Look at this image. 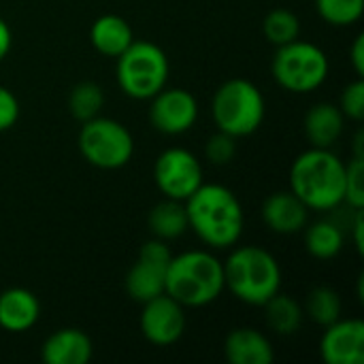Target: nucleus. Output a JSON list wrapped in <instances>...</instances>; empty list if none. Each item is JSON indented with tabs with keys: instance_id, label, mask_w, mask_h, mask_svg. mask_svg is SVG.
I'll use <instances>...</instances> for the list:
<instances>
[{
	"instance_id": "7ed1b4c3",
	"label": "nucleus",
	"mask_w": 364,
	"mask_h": 364,
	"mask_svg": "<svg viewBox=\"0 0 364 364\" xmlns=\"http://www.w3.org/2000/svg\"><path fill=\"white\" fill-rule=\"evenodd\" d=\"M164 292L183 307H205L224 292V264L205 250L173 256Z\"/></svg>"
},
{
	"instance_id": "2eb2a0df",
	"label": "nucleus",
	"mask_w": 364,
	"mask_h": 364,
	"mask_svg": "<svg viewBox=\"0 0 364 364\" xmlns=\"http://www.w3.org/2000/svg\"><path fill=\"white\" fill-rule=\"evenodd\" d=\"M92 354V339L79 328H62L49 335L41 350V356L47 364H87Z\"/></svg>"
},
{
	"instance_id": "dca6fc26",
	"label": "nucleus",
	"mask_w": 364,
	"mask_h": 364,
	"mask_svg": "<svg viewBox=\"0 0 364 364\" xmlns=\"http://www.w3.org/2000/svg\"><path fill=\"white\" fill-rule=\"evenodd\" d=\"M41 318L38 299L26 288H11L0 294V326L9 333H26Z\"/></svg>"
},
{
	"instance_id": "473e14b6",
	"label": "nucleus",
	"mask_w": 364,
	"mask_h": 364,
	"mask_svg": "<svg viewBox=\"0 0 364 364\" xmlns=\"http://www.w3.org/2000/svg\"><path fill=\"white\" fill-rule=\"evenodd\" d=\"M11 45H13V34H11V28L9 23L0 17V62L9 55L11 51Z\"/></svg>"
},
{
	"instance_id": "aec40b11",
	"label": "nucleus",
	"mask_w": 364,
	"mask_h": 364,
	"mask_svg": "<svg viewBox=\"0 0 364 364\" xmlns=\"http://www.w3.org/2000/svg\"><path fill=\"white\" fill-rule=\"evenodd\" d=\"M147 224H149V230H151L154 239H160V241L179 239L190 228L183 200L164 198L162 203L154 205L151 211H149Z\"/></svg>"
},
{
	"instance_id": "9d476101",
	"label": "nucleus",
	"mask_w": 364,
	"mask_h": 364,
	"mask_svg": "<svg viewBox=\"0 0 364 364\" xmlns=\"http://www.w3.org/2000/svg\"><path fill=\"white\" fill-rule=\"evenodd\" d=\"M171 258H173L171 250L160 239H151L145 245H141L139 256L126 275L128 296L143 305L145 301L162 294Z\"/></svg>"
},
{
	"instance_id": "a211bd4d",
	"label": "nucleus",
	"mask_w": 364,
	"mask_h": 364,
	"mask_svg": "<svg viewBox=\"0 0 364 364\" xmlns=\"http://www.w3.org/2000/svg\"><path fill=\"white\" fill-rule=\"evenodd\" d=\"M346 115L333 102H318L305 115V136L311 147L331 149L343 132Z\"/></svg>"
},
{
	"instance_id": "7c9ffc66",
	"label": "nucleus",
	"mask_w": 364,
	"mask_h": 364,
	"mask_svg": "<svg viewBox=\"0 0 364 364\" xmlns=\"http://www.w3.org/2000/svg\"><path fill=\"white\" fill-rule=\"evenodd\" d=\"M350 58H352V66L356 77H364V34H358L354 38V45L350 49Z\"/></svg>"
},
{
	"instance_id": "a878e982",
	"label": "nucleus",
	"mask_w": 364,
	"mask_h": 364,
	"mask_svg": "<svg viewBox=\"0 0 364 364\" xmlns=\"http://www.w3.org/2000/svg\"><path fill=\"white\" fill-rule=\"evenodd\" d=\"M318 15L337 28L356 23L364 13V0H316Z\"/></svg>"
},
{
	"instance_id": "f257e3e1",
	"label": "nucleus",
	"mask_w": 364,
	"mask_h": 364,
	"mask_svg": "<svg viewBox=\"0 0 364 364\" xmlns=\"http://www.w3.org/2000/svg\"><path fill=\"white\" fill-rule=\"evenodd\" d=\"M183 203L188 224L205 245L226 250L241 239L245 213L230 188L220 183H200Z\"/></svg>"
},
{
	"instance_id": "5701e85b",
	"label": "nucleus",
	"mask_w": 364,
	"mask_h": 364,
	"mask_svg": "<svg viewBox=\"0 0 364 364\" xmlns=\"http://www.w3.org/2000/svg\"><path fill=\"white\" fill-rule=\"evenodd\" d=\"M102 107H105V92L94 81H81L68 94V111L81 124L100 115Z\"/></svg>"
},
{
	"instance_id": "bb28decb",
	"label": "nucleus",
	"mask_w": 364,
	"mask_h": 364,
	"mask_svg": "<svg viewBox=\"0 0 364 364\" xmlns=\"http://www.w3.org/2000/svg\"><path fill=\"white\" fill-rule=\"evenodd\" d=\"M343 203L350 209H363L364 207V156H354L346 164Z\"/></svg>"
},
{
	"instance_id": "c85d7f7f",
	"label": "nucleus",
	"mask_w": 364,
	"mask_h": 364,
	"mask_svg": "<svg viewBox=\"0 0 364 364\" xmlns=\"http://www.w3.org/2000/svg\"><path fill=\"white\" fill-rule=\"evenodd\" d=\"M339 109L348 119L360 122L364 117V81L363 77H358L354 83H350L339 100Z\"/></svg>"
},
{
	"instance_id": "0eeeda50",
	"label": "nucleus",
	"mask_w": 364,
	"mask_h": 364,
	"mask_svg": "<svg viewBox=\"0 0 364 364\" xmlns=\"http://www.w3.org/2000/svg\"><path fill=\"white\" fill-rule=\"evenodd\" d=\"M271 73L284 90L309 94L326 81L328 58L318 45L296 38L288 45L277 47Z\"/></svg>"
},
{
	"instance_id": "4468645a",
	"label": "nucleus",
	"mask_w": 364,
	"mask_h": 364,
	"mask_svg": "<svg viewBox=\"0 0 364 364\" xmlns=\"http://www.w3.org/2000/svg\"><path fill=\"white\" fill-rule=\"evenodd\" d=\"M262 220L277 235H296L307 226L309 207L292 190L273 192L262 203Z\"/></svg>"
},
{
	"instance_id": "39448f33",
	"label": "nucleus",
	"mask_w": 364,
	"mask_h": 364,
	"mask_svg": "<svg viewBox=\"0 0 364 364\" xmlns=\"http://www.w3.org/2000/svg\"><path fill=\"white\" fill-rule=\"evenodd\" d=\"M264 96L247 79H228L211 100V115L220 132L235 139L254 134L264 122Z\"/></svg>"
},
{
	"instance_id": "f3484780",
	"label": "nucleus",
	"mask_w": 364,
	"mask_h": 364,
	"mask_svg": "<svg viewBox=\"0 0 364 364\" xmlns=\"http://www.w3.org/2000/svg\"><path fill=\"white\" fill-rule=\"evenodd\" d=\"M224 356L230 364H271L275 360L271 341L256 328H235L228 333Z\"/></svg>"
},
{
	"instance_id": "6ab92c4d",
	"label": "nucleus",
	"mask_w": 364,
	"mask_h": 364,
	"mask_svg": "<svg viewBox=\"0 0 364 364\" xmlns=\"http://www.w3.org/2000/svg\"><path fill=\"white\" fill-rule=\"evenodd\" d=\"M90 41L94 49L107 58H117L134 41L130 23L119 15H100L90 30Z\"/></svg>"
},
{
	"instance_id": "20e7f679",
	"label": "nucleus",
	"mask_w": 364,
	"mask_h": 364,
	"mask_svg": "<svg viewBox=\"0 0 364 364\" xmlns=\"http://www.w3.org/2000/svg\"><path fill=\"white\" fill-rule=\"evenodd\" d=\"M224 264V288L252 307H262L282 288V269L275 256L258 245L232 250Z\"/></svg>"
},
{
	"instance_id": "4be33fe9",
	"label": "nucleus",
	"mask_w": 364,
	"mask_h": 364,
	"mask_svg": "<svg viewBox=\"0 0 364 364\" xmlns=\"http://www.w3.org/2000/svg\"><path fill=\"white\" fill-rule=\"evenodd\" d=\"M264 318H267V326L279 335V337H290L294 335L301 324H303V307L288 294H273L264 305Z\"/></svg>"
},
{
	"instance_id": "cd10ccee",
	"label": "nucleus",
	"mask_w": 364,
	"mask_h": 364,
	"mask_svg": "<svg viewBox=\"0 0 364 364\" xmlns=\"http://www.w3.org/2000/svg\"><path fill=\"white\" fill-rule=\"evenodd\" d=\"M235 141H237L235 136L218 130V134H213L205 143V158L215 166H224V164L232 162L237 156V143Z\"/></svg>"
},
{
	"instance_id": "1a4fd4ad",
	"label": "nucleus",
	"mask_w": 364,
	"mask_h": 364,
	"mask_svg": "<svg viewBox=\"0 0 364 364\" xmlns=\"http://www.w3.org/2000/svg\"><path fill=\"white\" fill-rule=\"evenodd\" d=\"M154 181L166 198L188 200L203 183V166L192 151L171 147L158 156L154 164Z\"/></svg>"
},
{
	"instance_id": "c756f323",
	"label": "nucleus",
	"mask_w": 364,
	"mask_h": 364,
	"mask_svg": "<svg viewBox=\"0 0 364 364\" xmlns=\"http://www.w3.org/2000/svg\"><path fill=\"white\" fill-rule=\"evenodd\" d=\"M17 119H19V102L11 90L0 85V132L13 128Z\"/></svg>"
},
{
	"instance_id": "423d86ee",
	"label": "nucleus",
	"mask_w": 364,
	"mask_h": 364,
	"mask_svg": "<svg viewBox=\"0 0 364 364\" xmlns=\"http://www.w3.org/2000/svg\"><path fill=\"white\" fill-rule=\"evenodd\" d=\"M115 60L117 85L126 96L134 100H149L166 85L168 58L156 43L132 41Z\"/></svg>"
},
{
	"instance_id": "412c9836",
	"label": "nucleus",
	"mask_w": 364,
	"mask_h": 364,
	"mask_svg": "<svg viewBox=\"0 0 364 364\" xmlns=\"http://www.w3.org/2000/svg\"><path fill=\"white\" fill-rule=\"evenodd\" d=\"M305 247L309 256L318 260H333L341 254L346 245L343 228L337 222L320 220L311 226H305Z\"/></svg>"
},
{
	"instance_id": "ddd939ff",
	"label": "nucleus",
	"mask_w": 364,
	"mask_h": 364,
	"mask_svg": "<svg viewBox=\"0 0 364 364\" xmlns=\"http://www.w3.org/2000/svg\"><path fill=\"white\" fill-rule=\"evenodd\" d=\"M320 356L326 364L364 363V322L337 320L326 326L320 339Z\"/></svg>"
},
{
	"instance_id": "6e6552de",
	"label": "nucleus",
	"mask_w": 364,
	"mask_h": 364,
	"mask_svg": "<svg viewBox=\"0 0 364 364\" xmlns=\"http://www.w3.org/2000/svg\"><path fill=\"white\" fill-rule=\"evenodd\" d=\"M79 151L92 166L115 171L130 162L134 154V141L124 124L96 115L81 126Z\"/></svg>"
},
{
	"instance_id": "9b49d317",
	"label": "nucleus",
	"mask_w": 364,
	"mask_h": 364,
	"mask_svg": "<svg viewBox=\"0 0 364 364\" xmlns=\"http://www.w3.org/2000/svg\"><path fill=\"white\" fill-rule=\"evenodd\" d=\"M149 100V122L162 134H183L198 119V102L194 94L183 87H162Z\"/></svg>"
},
{
	"instance_id": "f8f14e48",
	"label": "nucleus",
	"mask_w": 364,
	"mask_h": 364,
	"mask_svg": "<svg viewBox=\"0 0 364 364\" xmlns=\"http://www.w3.org/2000/svg\"><path fill=\"white\" fill-rule=\"evenodd\" d=\"M183 305L171 299L166 292L143 303L141 311V333L143 337L160 348L173 346L181 339L186 331V314Z\"/></svg>"
},
{
	"instance_id": "f03ea898",
	"label": "nucleus",
	"mask_w": 364,
	"mask_h": 364,
	"mask_svg": "<svg viewBox=\"0 0 364 364\" xmlns=\"http://www.w3.org/2000/svg\"><path fill=\"white\" fill-rule=\"evenodd\" d=\"M290 190L309 211H335L343 205L346 162L331 149L311 147L292 162Z\"/></svg>"
},
{
	"instance_id": "b1692460",
	"label": "nucleus",
	"mask_w": 364,
	"mask_h": 364,
	"mask_svg": "<svg viewBox=\"0 0 364 364\" xmlns=\"http://www.w3.org/2000/svg\"><path fill=\"white\" fill-rule=\"evenodd\" d=\"M305 314L320 326H331L341 318V296L328 286H318L309 292Z\"/></svg>"
},
{
	"instance_id": "393cba45",
	"label": "nucleus",
	"mask_w": 364,
	"mask_h": 364,
	"mask_svg": "<svg viewBox=\"0 0 364 364\" xmlns=\"http://www.w3.org/2000/svg\"><path fill=\"white\" fill-rule=\"evenodd\" d=\"M262 32L271 45L282 47L299 38L301 19L290 9H273L262 21Z\"/></svg>"
},
{
	"instance_id": "2f4dec72",
	"label": "nucleus",
	"mask_w": 364,
	"mask_h": 364,
	"mask_svg": "<svg viewBox=\"0 0 364 364\" xmlns=\"http://www.w3.org/2000/svg\"><path fill=\"white\" fill-rule=\"evenodd\" d=\"M352 230H354V243H356V250H358V254H363V252H364V215H363V209H358V211L354 213Z\"/></svg>"
}]
</instances>
